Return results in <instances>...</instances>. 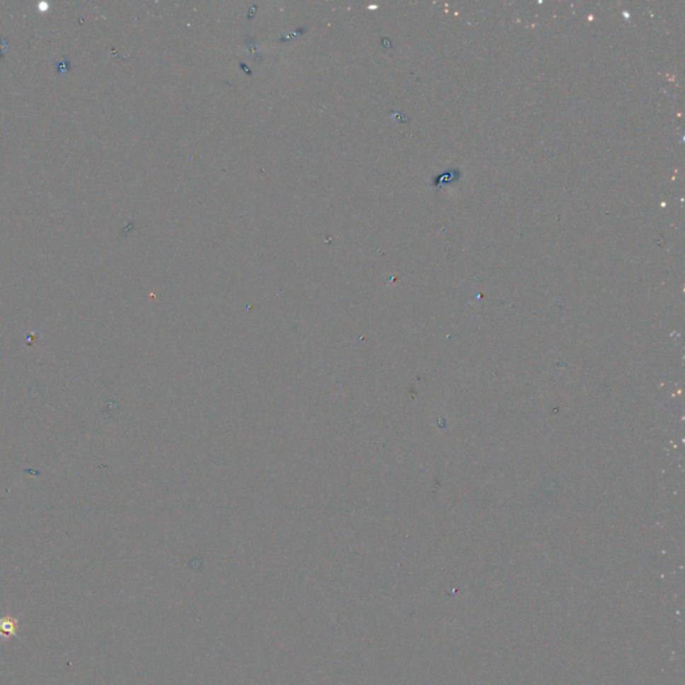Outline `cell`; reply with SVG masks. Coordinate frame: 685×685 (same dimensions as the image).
<instances>
[{
    "mask_svg": "<svg viewBox=\"0 0 685 685\" xmlns=\"http://www.w3.org/2000/svg\"><path fill=\"white\" fill-rule=\"evenodd\" d=\"M18 617H1L0 618V638L18 636Z\"/></svg>",
    "mask_w": 685,
    "mask_h": 685,
    "instance_id": "cell-1",
    "label": "cell"
}]
</instances>
